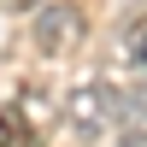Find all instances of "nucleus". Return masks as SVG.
Instances as JSON below:
<instances>
[{
    "label": "nucleus",
    "instance_id": "1",
    "mask_svg": "<svg viewBox=\"0 0 147 147\" xmlns=\"http://www.w3.org/2000/svg\"><path fill=\"white\" fill-rule=\"evenodd\" d=\"M124 118V94L112 88V82H77V88L65 94V124L77 129L82 141H94V136H106V129Z\"/></svg>",
    "mask_w": 147,
    "mask_h": 147
},
{
    "label": "nucleus",
    "instance_id": "2",
    "mask_svg": "<svg viewBox=\"0 0 147 147\" xmlns=\"http://www.w3.org/2000/svg\"><path fill=\"white\" fill-rule=\"evenodd\" d=\"M30 35H35V47H41L47 59H59V53H71V47L82 41V12L77 6H41L35 12V24H30Z\"/></svg>",
    "mask_w": 147,
    "mask_h": 147
},
{
    "label": "nucleus",
    "instance_id": "3",
    "mask_svg": "<svg viewBox=\"0 0 147 147\" xmlns=\"http://www.w3.org/2000/svg\"><path fill=\"white\" fill-rule=\"evenodd\" d=\"M124 147H147V82H136V94H124Z\"/></svg>",
    "mask_w": 147,
    "mask_h": 147
},
{
    "label": "nucleus",
    "instance_id": "4",
    "mask_svg": "<svg viewBox=\"0 0 147 147\" xmlns=\"http://www.w3.org/2000/svg\"><path fill=\"white\" fill-rule=\"evenodd\" d=\"M118 53H124V65H129V71L147 82V12L124 24V41H118Z\"/></svg>",
    "mask_w": 147,
    "mask_h": 147
},
{
    "label": "nucleus",
    "instance_id": "5",
    "mask_svg": "<svg viewBox=\"0 0 147 147\" xmlns=\"http://www.w3.org/2000/svg\"><path fill=\"white\" fill-rule=\"evenodd\" d=\"M12 12H41V0H6Z\"/></svg>",
    "mask_w": 147,
    "mask_h": 147
}]
</instances>
